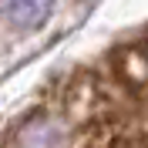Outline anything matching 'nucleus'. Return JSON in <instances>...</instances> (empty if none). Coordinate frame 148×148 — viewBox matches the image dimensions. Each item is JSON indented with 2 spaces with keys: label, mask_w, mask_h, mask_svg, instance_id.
<instances>
[{
  "label": "nucleus",
  "mask_w": 148,
  "mask_h": 148,
  "mask_svg": "<svg viewBox=\"0 0 148 148\" xmlns=\"http://www.w3.org/2000/svg\"><path fill=\"white\" fill-rule=\"evenodd\" d=\"M3 10H7L10 24L30 30V27H40L51 10H54V0H3Z\"/></svg>",
  "instance_id": "f257e3e1"
}]
</instances>
